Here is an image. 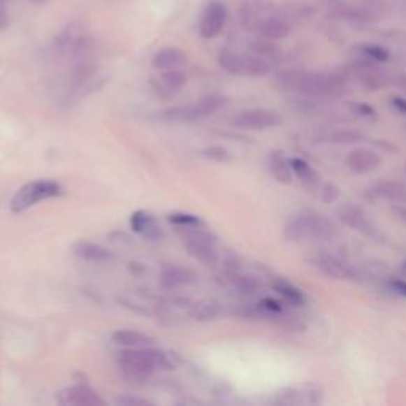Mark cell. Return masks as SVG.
Here are the masks:
<instances>
[{
	"label": "cell",
	"mask_w": 406,
	"mask_h": 406,
	"mask_svg": "<svg viewBox=\"0 0 406 406\" xmlns=\"http://www.w3.org/2000/svg\"><path fill=\"white\" fill-rule=\"evenodd\" d=\"M162 86L166 87L168 92H178L187 83V75L184 70L181 68H172V70H164L161 75Z\"/></svg>",
	"instance_id": "d4e9b609"
},
{
	"label": "cell",
	"mask_w": 406,
	"mask_h": 406,
	"mask_svg": "<svg viewBox=\"0 0 406 406\" xmlns=\"http://www.w3.org/2000/svg\"><path fill=\"white\" fill-rule=\"evenodd\" d=\"M31 2L35 5H43L45 2H48V0H31Z\"/></svg>",
	"instance_id": "ab89813d"
},
{
	"label": "cell",
	"mask_w": 406,
	"mask_h": 406,
	"mask_svg": "<svg viewBox=\"0 0 406 406\" xmlns=\"http://www.w3.org/2000/svg\"><path fill=\"white\" fill-rule=\"evenodd\" d=\"M270 73V64L266 59L252 55H245V76H251V78H262Z\"/></svg>",
	"instance_id": "cb8c5ba5"
},
{
	"label": "cell",
	"mask_w": 406,
	"mask_h": 406,
	"mask_svg": "<svg viewBox=\"0 0 406 406\" xmlns=\"http://www.w3.org/2000/svg\"><path fill=\"white\" fill-rule=\"evenodd\" d=\"M111 340L122 348H145L154 343V340L148 335L137 331H116L111 335Z\"/></svg>",
	"instance_id": "d6986e66"
},
{
	"label": "cell",
	"mask_w": 406,
	"mask_h": 406,
	"mask_svg": "<svg viewBox=\"0 0 406 406\" xmlns=\"http://www.w3.org/2000/svg\"><path fill=\"white\" fill-rule=\"evenodd\" d=\"M249 48L254 55L261 57H275L276 55H278V48L272 43V40L263 38V37L252 40V42L249 43Z\"/></svg>",
	"instance_id": "4316f807"
},
{
	"label": "cell",
	"mask_w": 406,
	"mask_h": 406,
	"mask_svg": "<svg viewBox=\"0 0 406 406\" xmlns=\"http://www.w3.org/2000/svg\"><path fill=\"white\" fill-rule=\"evenodd\" d=\"M257 32L261 34V37L268 40H282L292 32L291 22L284 15H281L280 11L268 7L266 13L262 15L261 21H259Z\"/></svg>",
	"instance_id": "9c48e42d"
},
{
	"label": "cell",
	"mask_w": 406,
	"mask_h": 406,
	"mask_svg": "<svg viewBox=\"0 0 406 406\" xmlns=\"http://www.w3.org/2000/svg\"><path fill=\"white\" fill-rule=\"evenodd\" d=\"M221 313V308L217 307L215 302H198L196 305H192L191 314L194 319L197 321H210L216 319Z\"/></svg>",
	"instance_id": "484cf974"
},
{
	"label": "cell",
	"mask_w": 406,
	"mask_h": 406,
	"mask_svg": "<svg viewBox=\"0 0 406 406\" xmlns=\"http://www.w3.org/2000/svg\"><path fill=\"white\" fill-rule=\"evenodd\" d=\"M281 115L267 108L245 110L233 117L232 124L243 131H266L281 124Z\"/></svg>",
	"instance_id": "52a82bcc"
},
{
	"label": "cell",
	"mask_w": 406,
	"mask_h": 406,
	"mask_svg": "<svg viewBox=\"0 0 406 406\" xmlns=\"http://www.w3.org/2000/svg\"><path fill=\"white\" fill-rule=\"evenodd\" d=\"M405 170H406V167H405Z\"/></svg>",
	"instance_id": "b9f144b4"
},
{
	"label": "cell",
	"mask_w": 406,
	"mask_h": 406,
	"mask_svg": "<svg viewBox=\"0 0 406 406\" xmlns=\"http://www.w3.org/2000/svg\"><path fill=\"white\" fill-rule=\"evenodd\" d=\"M226 105V97L211 94L200 99L196 103L180 105V107L167 108L156 113V119L162 122H191L208 117L219 111Z\"/></svg>",
	"instance_id": "3957f363"
},
{
	"label": "cell",
	"mask_w": 406,
	"mask_h": 406,
	"mask_svg": "<svg viewBox=\"0 0 406 406\" xmlns=\"http://www.w3.org/2000/svg\"><path fill=\"white\" fill-rule=\"evenodd\" d=\"M282 327L289 332H303L305 328H307V324H303L293 316H286L284 321H282Z\"/></svg>",
	"instance_id": "d6a6232c"
},
{
	"label": "cell",
	"mask_w": 406,
	"mask_h": 406,
	"mask_svg": "<svg viewBox=\"0 0 406 406\" xmlns=\"http://www.w3.org/2000/svg\"><path fill=\"white\" fill-rule=\"evenodd\" d=\"M168 222H172L175 226L180 227H186V226H202V221L200 217L196 215H189V213H172L167 216Z\"/></svg>",
	"instance_id": "f546056e"
},
{
	"label": "cell",
	"mask_w": 406,
	"mask_h": 406,
	"mask_svg": "<svg viewBox=\"0 0 406 406\" xmlns=\"http://www.w3.org/2000/svg\"><path fill=\"white\" fill-rule=\"evenodd\" d=\"M276 81L286 91H292L308 97H322L337 94L341 87L333 76L305 72V70H282L276 75Z\"/></svg>",
	"instance_id": "7a4b0ae2"
},
{
	"label": "cell",
	"mask_w": 406,
	"mask_h": 406,
	"mask_svg": "<svg viewBox=\"0 0 406 406\" xmlns=\"http://www.w3.org/2000/svg\"><path fill=\"white\" fill-rule=\"evenodd\" d=\"M182 245L192 257L203 263H215L217 261L215 235L200 229V226H186L180 231Z\"/></svg>",
	"instance_id": "8992f818"
},
{
	"label": "cell",
	"mask_w": 406,
	"mask_h": 406,
	"mask_svg": "<svg viewBox=\"0 0 406 406\" xmlns=\"http://www.w3.org/2000/svg\"><path fill=\"white\" fill-rule=\"evenodd\" d=\"M217 64H219L221 68H224L227 73L232 75H243L245 73V55H240V52L222 48L217 55Z\"/></svg>",
	"instance_id": "ffe728a7"
},
{
	"label": "cell",
	"mask_w": 406,
	"mask_h": 406,
	"mask_svg": "<svg viewBox=\"0 0 406 406\" xmlns=\"http://www.w3.org/2000/svg\"><path fill=\"white\" fill-rule=\"evenodd\" d=\"M203 156L211 159V161L215 162H229L231 161V152H229L226 148H222L219 145H213V146H208V148L203 150Z\"/></svg>",
	"instance_id": "4dcf8cb0"
},
{
	"label": "cell",
	"mask_w": 406,
	"mask_h": 406,
	"mask_svg": "<svg viewBox=\"0 0 406 406\" xmlns=\"http://www.w3.org/2000/svg\"><path fill=\"white\" fill-rule=\"evenodd\" d=\"M197 281V275L189 268L182 267H166L161 273V284L166 289H176V287L189 286Z\"/></svg>",
	"instance_id": "9a60e30c"
},
{
	"label": "cell",
	"mask_w": 406,
	"mask_h": 406,
	"mask_svg": "<svg viewBox=\"0 0 406 406\" xmlns=\"http://www.w3.org/2000/svg\"><path fill=\"white\" fill-rule=\"evenodd\" d=\"M405 272H406V263H405Z\"/></svg>",
	"instance_id": "60d3db41"
},
{
	"label": "cell",
	"mask_w": 406,
	"mask_h": 406,
	"mask_svg": "<svg viewBox=\"0 0 406 406\" xmlns=\"http://www.w3.org/2000/svg\"><path fill=\"white\" fill-rule=\"evenodd\" d=\"M291 167L293 170V175L297 176V178L303 182V184H307L310 187H316L319 186V173L316 172V170L307 164L302 159H292L291 161Z\"/></svg>",
	"instance_id": "603a6c76"
},
{
	"label": "cell",
	"mask_w": 406,
	"mask_h": 406,
	"mask_svg": "<svg viewBox=\"0 0 406 406\" xmlns=\"http://www.w3.org/2000/svg\"><path fill=\"white\" fill-rule=\"evenodd\" d=\"M268 168L276 181L282 182V184H291L292 182L293 170L291 167V161H287L281 151H273L268 156Z\"/></svg>",
	"instance_id": "ac0fdd59"
},
{
	"label": "cell",
	"mask_w": 406,
	"mask_h": 406,
	"mask_svg": "<svg viewBox=\"0 0 406 406\" xmlns=\"http://www.w3.org/2000/svg\"><path fill=\"white\" fill-rule=\"evenodd\" d=\"M352 110L356 111L358 116H363V117H375V110L372 107H368V105L365 103H356Z\"/></svg>",
	"instance_id": "e575fe53"
},
{
	"label": "cell",
	"mask_w": 406,
	"mask_h": 406,
	"mask_svg": "<svg viewBox=\"0 0 406 406\" xmlns=\"http://www.w3.org/2000/svg\"><path fill=\"white\" fill-rule=\"evenodd\" d=\"M227 22V7L221 0H211L205 7L202 17H200L198 34L205 40L216 38L224 31Z\"/></svg>",
	"instance_id": "ba28073f"
},
{
	"label": "cell",
	"mask_w": 406,
	"mask_h": 406,
	"mask_svg": "<svg viewBox=\"0 0 406 406\" xmlns=\"http://www.w3.org/2000/svg\"><path fill=\"white\" fill-rule=\"evenodd\" d=\"M57 402L62 405H76V406H102L105 402L100 398L91 387L87 386H72L59 392Z\"/></svg>",
	"instance_id": "30bf717a"
},
{
	"label": "cell",
	"mask_w": 406,
	"mask_h": 406,
	"mask_svg": "<svg viewBox=\"0 0 406 406\" xmlns=\"http://www.w3.org/2000/svg\"><path fill=\"white\" fill-rule=\"evenodd\" d=\"M72 251L75 252L76 257L85 259L89 262H108L115 257L113 252L110 249L103 248V246L91 243V241H76L72 246Z\"/></svg>",
	"instance_id": "2e32d148"
},
{
	"label": "cell",
	"mask_w": 406,
	"mask_h": 406,
	"mask_svg": "<svg viewBox=\"0 0 406 406\" xmlns=\"http://www.w3.org/2000/svg\"><path fill=\"white\" fill-rule=\"evenodd\" d=\"M393 211H396L400 219L406 224V207H403V205H396V207H393Z\"/></svg>",
	"instance_id": "f35d334b"
},
{
	"label": "cell",
	"mask_w": 406,
	"mask_h": 406,
	"mask_svg": "<svg viewBox=\"0 0 406 406\" xmlns=\"http://www.w3.org/2000/svg\"><path fill=\"white\" fill-rule=\"evenodd\" d=\"M61 194L62 187L61 184H57L56 181L50 180L31 181L15 194L13 200H11V211H13V213H22V211L29 210L34 207V205L42 202V200L57 197L61 196Z\"/></svg>",
	"instance_id": "5b68a950"
},
{
	"label": "cell",
	"mask_w": 406,
	"mask_h": 406,
	"mask_svg": "<svg viewBox=\"0 0 406 406\" xmlns=\"http://www.w3.org/2000/svg\"><path fill=\"white\" fill-rule=\"evenodd\" d=\"M131 226L135 232L143 235L146 240H159L162 237L161 229H159L156 217L146 211H137L131 217Z\"/></svg>",
	"instance_id": "e0dca14e"
},
{
	"label": "cell",
	"mask_w": 406,
	"mask_h": 406,
	"mask_svg": "<svg viewBox=\"0 0 406 406\" xmlns=\"http://www.w3.org/2000/svg\"><path fill=\"white\" fill-rule=\"evenodd\" d=\"M376 192L391 202L406 203V186L398 181H381L376 184Z\"/></svg>",
	"instance_id": "7402d4cb"
},
{
	"label": "cell",
	"mask_w": 406,
	"mask_h": 406,
	"mask_svg": "<svg viewBox=\"0 0 406 406\" xmlns=\"http://www.w3.org/2000/svg\"><path fill=\"white\" fill-rule=\"evenodd\" d=\"M119 367L129 379L141 381L157 368L170 370L173 367L166 352L151 346L145 348H126L119 352Z\"/></svg>",
	"instance_id": "6da1fadb"
},
{
	"label": "cell",
	"mask_w": 406,
	"mask_h": 406,
	"mask_svg": "<svg viewBox=\"0 0 406 406\" xmlns=\"http://www.w3.org/2000/svg\"><path fill=\"white\" fill-rule=\"evenodd\" d=\"M187 62L186 52L175 48V46H168V48L159 50L154 56H152V67L156 70H172V68H181Z\"/></svg>",
	"instance_id": "5bb4252c"
},
{
	"label": "cell",
	"mask_w": 406,
	"mask_h": 406,
	"mask_svg": "<svg viewBox=\"0 0 406 406\" xmlns=\"http://www.w3.org/2000/svg\"><path fill=\"white\" fill-rule=\"evenodd\" d=\"M10 27V16L7 10L3 8V5L0 3V31H7Z\"/></svg>",
	"instance_id": "8d00e7d4"
},
{
	"label": "cell",
	"mask_w": 406,
	"mask_h": 406,
	"mask_svg": "<svg viewBox=\"0 0 406 406\" xmlns=\"http://www.w3.org/2000/svg\"><path fill=\"white\" fill-rule=\"evenodd\" d=\"M332 143L337 145H349V143H357V141L363 140V133L357 131H340L332 133L331 137Z\"/></svg>",
	"instance_id": "f1b7e54d"
},
{
	"label": "cell",
	"mask_w": 406,
	"mask_h": 406,
	"mask_svg": "<svg viewBox=\"0 0 406 406\" xmlns=\"http://www.w3.org/2000/svg\"><path fill=\"white\" fill-rule=\"evenodd\" d=\"M316 268L319 270L321 273H324L328 278L338 280V281H349L356 278V272L352 268H349L346 263L338 261L337 257L332 256H319L314 262Z\"/></svg>",
	"instance_id": "4fadbf2b"
},
{
	"label": "cell",
	"mask_w": 406,
	"mask_h": 406,
	"mask_svg": "<svg viewBox=\"0 0 406 406\" xmlns=\"http://www.w3.org/2000/svg\"><path fill=\"white\" fill-rule=\"evenodd\" d=\"M340 197V189L332 182H327V184L322 186V191H321V198L322 202L326 203H333L335 200H338Z\"/></svg>",
	"instance_id": "1f68e13d"
},
{
	"label": "cell",
	"mask_w": 406,
	"mask_h": 406,
	"mask_svg": "<svg viewBox=\"0 0 406 406\" xmlns=\"http://www.w3.org/2000/svg\"><path fill=\"white\" fill-rule=\"evenodd\" d=\"M391 103H392V107L398 111V113L406 115V100L405 99L396 97V99L391 100Z\"/></svg>",
	"instance_id": "74e56055"
},
{
	"label": "cell",
	"mask_w": 406,
	"mask_h": 406,
	"mask_svg": "<svg viewBox=\"0 0 406 406\" xmlns=\"http://www.w3.org/2000/svg\"><path fill=\"white\" fill-rule=\"evenodd\" d=\"M117 403L124 405V406H146V405H151L146 398H138V397H132V396H126V397L117 398Z\"/></svg>",
	"instance_id": "836d02e7"
},
{
	"label": "cell",
	"mask_w": 406,
	"mask_h": 406,
	"mask_svg": "<svg viewBox=\"0 0 406 406\" xmlns=\"http://www.w3.org/2000/svg\"><path fill=\"white\" fill-rule=\"evenodd\" d=\"M284 235L291 241L308 238L331 240L335 235L333 222L319 213H307L292 219L284 229Z\"/></svg>",
	"instance_id": "277c9868"
},
{
	"label": "cell",
	"mask_w": 406,
	"mask_h": 406,
	"mask_svg": "<svg viewBox=\"0 0 406 406\" xmlns=\"http://www.w3.org/2000/svg\"><path fill=\"white\" fill-rule=\"evenodd\" d=\"M361 52L365 57L372 59V61H376V62H386V61H389V57H391L389 51H387L386 48H382V46L379 45H362Z\"/></svg>",
	"instance_id": "83f0119b"
},
{
	"label": "cell",
	"mask_w": 406,
	"mask_h": 406,
	"mask_svg": "<svg viewBox=\"0 0 406 406\" xmlns=\"http://www.w3.org/2000/svg\"><path fill=\"white\" fill-rule=\"evenodd\" d=\"M337 215L340 217V221L348 227H351L352 231L363 233V235L373 233L372 222H370L367 215L363 213V210L356 207V205H349V203L343 205V207L338 208Z\"/></svg>",
	"instance_id": "8fae6325"
},
{
	"label": "cell",
	"mask_w": 406,
	"mask_h": 406,
	"mask_svg": "<svg viewBox=\"0 0 406 406\" xmlns=\"http://www.w3.org/2000/svg\"><path fill=\"white\" fill-rule=\"evenodd\" d=\"M389 286H391V289L398 293V296H402V297H406V281H402V280H391L389 281Z\"/></svg>",
	"instance_id": "d590c367"
},
{
	"label": "cell",
	"mask_w": 406,
	"mask_h": 406,
	"mask_svg": "<svg viewBox=\"0 0 406 406\" xmlns=\"http://www.w3.org/2000/svg\"><path fill=\"white\" fill-rule=\"evenodd\" d=\"M346 164L354 173L363 175L378 168L381 166V157L368 148H356L348 154Z\"/></svg>",
	"instance_id": "7c38bea8"
},
{
	"label": "cell",
	"mask_w": 406,
	"mask_h": 406,
	"mask_svg": "<svg viewBox=\"0 0 406 406\" xmlns=\"http://www.w3.org/2000/svg\"><path fill=\"white\" fill-rule=\"evenodd\" d=\"M273 289L280 293V296L289 302L291 305H296V307H300L307 302V296L298 289L297 286H293L292 282L286 281V280H276L273 282Z\"/></svg>",
	"instance_id": "44dd1931"
}]
</instances>
